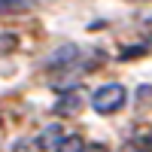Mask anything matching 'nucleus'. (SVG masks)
Returning a JSON list of instances; mask_svg holds the SVG:
<instances>
[{
	"label": "nucleus",
	"instance_id": "f257e3e1",
	"mask_svg": "<svg viewBox=\"0 0 152 152\" xmlns=\"http://www.w3.org/2000/svg\"><path fill=\"white\" fill-rule=\"evenodd\" d=\"M125 104H128V88L119 85V82H107L91 94V107L100 116H116Z\"/></svg>",
	"mask_w": 152,
	"mask_h": 152
},
{
	"label": "nucleus",
	"instance_id": "f03ea898",
	"mask_svg": "<svg viewBox=\"0 0 152 152\" xmlns=\"http://www.w3.org/2000/svg\"><path fill=\"white\" fill-rule=\"evenodd\" d=\"M82 104H85V91H82V88H70V91H64L58 97L55 113H58V116H76V113L82 110Z\"/></svg>",
	"mask_w": 152,
	"mask_h": 152
},
{
	"label": "nucleus",
	"instance_id": "7ed1b4c3",
	"mask_svg": "<svg viewBox=\"0 0 152 152\" xmlns=\"http://www.w3.org/2000/svg\"><path fill=\"white\" fill-rule=\"evenodd\" d=\"M34 9V0H0V15H24Z\"/></svg>",
	"mask_w": 152,
	"mask_h": 152
},
{
	"label": "nucleus",
	"instance_id": "20e7f679",
	"mask_svg": "<svg viewBox=\"0 0 152 152\" xmlns=\"http://www.w3.org/2000/svg\"><path fill=\"white\" fill-rule=\"evenodd\" d=\"M82 149H85V140L76 137V134H67L55 143V152H82Z\"/></svg>",
	"mask_w": 152,
	"mask_h": 152
},
{
	"label": "nucleus",
	"instance_id": "39448f33",
	"mask_svg": "<svg viewBox=\"0 0 152 152\" xmlns=\"http://www.w3.org/2000/svg\"><path fill=\"white\" fill-rule=\"evenodd\" d=\"M143 37H146V40L152 43V15H149V18L143 21Z\"/></svg>",
	"mask_w": 152,
	"mask_h": 152
},
{
	"label": "nucleus",
	"instance_id": "423d86ee",
	"mask_svg": "<svg viewBox=\"0 0 152 152\" xmlns=\"http://www.w3.org/2000/svg\"><path fill=\"white\" fill-rule=\"evenodd\" d=\"M82 152H104V149H100V146H85Z\"/></svg>",
	"mask_w": 152,
	"mask_h": 152
},
{
	"label": "nucleus",
	"instance_id": "0eeeda50",
	"mask_svg": "<svg viewBox=\"0 0 152 152\" xmlns=\"http://www.w3.org/2000/svg\"><path fill=\"white\" fill-rule=\"evenodd\" d=\"M0 140H3V125H0Z\"/></svg>",
	"mask_w": 152,
	"mask_h": 152
}]
</instances>
